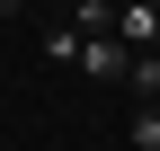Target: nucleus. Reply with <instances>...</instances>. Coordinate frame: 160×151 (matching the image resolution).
Masks as SVG:
<instances>
[{
	"label": "nucleus",
	"mask_w": 160,
	"mask_h": 151,
	"mask_svg": "<svg viewBox=\"0 0 160 151\" xmlns=\"http://www.w3.org/2000/svg\"><path fill=\"white\" fill-rule=\"evenodd\" d=\"M116 36H125V53H160V0H125Z\"/></svg>",
	"instance_id": "obj_1"
},
{
	"label": "nucleus",
	"mask_w": 160,
	"mask_h": 151,
	"mask_svg": "<svg viewBox=\"0 0 160 151\" xmlns=\"http://www.w3.org/2000/svg\"><path fill=\"white\" fill-rule=\"evenodd\" d=\"M80 71H89V80H125V71H133L125 36H89V45H80Z\"/></svg>",
	"instance_id": "obj_2"
},
{
	"label": "nucleus",
	"mask_w": 160,
	"mask_h": 151,
	"mask_svg": "<svg viewBox=\"0 0 160 151\" xmlns=\"http://www.w3.org/2000/svg\"><path fill=\"white\" fill-rule=\"evenodd\" d=\"M125 89H133V107H160V53H133Z\"/></svg>",
	"instance_id": "obj_3"
},
{
	"label": "nucleus",
	"mask_w": 160,
	"mask_h": 151,
	"mask_svg": "<svg viewBox=\"0 0 160 151\" xmlns=\"http://www.w3.org/2000/svg\"><path fill=\"white\" fill-rule=\"evenodd\" d=\"M80 45H89L80 27H45V53H53V62H71V71H80Z\"/></svg>",
	"instance_id": "obj_4"
},
{
	"label": "nucleus",
	"mask_w": 160,
	"mask_h": 151,
	"mask_svg": "<svg viewBox=\"0 0 160 151\" xmlns=\"http://www.w3.org/2000/svg\"><path fill=\"white\" fill-rule=\"evenodd\" d=\"M133 151H160V107H133Z\"/></svg>",
	"instance_id": "obj_5"
},
{
	"label": "nucleus",
	"mask_w": 160,
	"mask_h": 151,
	"mask_svg": "<svg viewBox=\"0 0 160 151\" xmlns=\"http://www.w3.org/2000/svg\"><path fill=\"white\" fill-rule=\"evenodd\" d=\"M9 9H27V0H0V18H9Z\"/></svg>",
	"instance_id": "obj_6"
},
{
	"label": "nucleus",
	"mask_w": 160,
	"mask_h": 151,
	"mask_svg": "<svg viewBox=\"0 0 160 151\" xmlns=\"http://www.w3.org/2000/svg\"><path fill=\"white\" fill-rule=\"evenodd\" d=\"M62 9H89V0H62Z\"/></svg>",
	"instance_id": "obj_7"
}]
</instances>
